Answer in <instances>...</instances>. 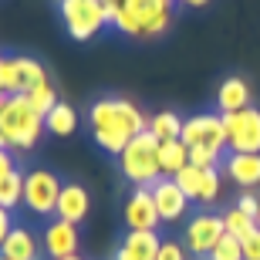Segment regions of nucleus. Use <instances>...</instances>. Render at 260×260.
Masks as SVG:
<instances>
[{
    "mask_svg": "<svg viewBox=\"0 0 260 260\" xmlns=\"http://www.w3.org/2000/svg\"><path fill=\"white\" fill-rule=\"evenodd\" d=\"M88 122H91L95 145L108 155H122V149L135 135L149 128V118L142 115V108L128 98H98L88 108Z\"/></svg>",
    "mask_w": 260,
    "mask_h": 260,
    "instance_id": "f257e3e1",
    "label": "nucleus"
},
{
    "mask_svg": "<svg viewBox=\"0 0 260 260\" xmlns=\"http://www.w3.org/2000/svg\"><path fill=\"white\" fill-rule=\"evenodd\" d=\"M44 128V115H38L27 105L24 95H7L4 108H0V142L10 152H30L41 142Z\"/></svg>",
    "mask_w": 260,
    "mask_h": 260,
    "instance_id": "f03ea898",
    "label": "nucleus"
},
{
    "mask_svg": "<svg viewBox=\"0 0 260 260\" xmlns=\"http://www.w3.org/2000/svg\"><path fill=\"white\" fill-rule=\"evenodd\" d=\"M118 169L132 186H152L162 179V169H159V142L155 135L145 128L132 139V142L122 149L118 155Z\"/></svg>",
    "mask_w": 260,
    "mask_h": 260,
    "instance_id": "7ed1b4c3",
    "label": "nucleus"
},
{
    "mask_svg": "<svg viewBox=\"0 0 260 260\" xmlns=\"http://www.w3.org/2000/svg\"><path fill=\"white\" fill-rule=\"evenodd\" d=\"M61 20L71 41H91L102 27H108L102 0H61Z\"/></svg>",
    "mask_w": 260,
    "mask_h": 260,
    "instance_id": "20e7f679",
    "label": "nucleus"
},
{
    "mask_svg": "<svg viewBox=\"0 0 260 260\" xmlns=\"http://www.w3.org/2000/svg\"><path fill=\"white\" fill-rule=\"evenodd\" d=\"M48 81V71L38 58L27 54H10L0 58V91L4 95H27L30 88H38Z\"/></svg>",
    "mask_w": 260,
    "mask_h": 260,
    "instance_id": "39448f33",
    "label": "nucleus"
},
{
    "mask_svg": "<svg viewBox=\"0 0 260 260\" xmlns=\"http://www.w3.org/2000/svg\"><path fill=\"white\" fill-rule=\"evenodd\" d=\"M186 149H206V152L223 155L226 149V128H223L220 112H196V115L183 118V135Z\"/></svg>",
    "mask_w": 260,
    "mask_h": 260,
    "instance_id": "423d86ee",
    "label": "nucleus"
},
{
    "mask_svg": "<svg viewBox=\"0 0 260 260\" xmlns=\"http://www.w3.org/2000/svg\"><path fill=\"white\" fill-rule=\"evenodd\" d=\"M61 186L64 183L51 169H30V173H24V206L34 216H54Z\"/></svg>",
    "mask_w": 260,
    "mask_h": 260,
    "instance_id": "0eeeda50",
    "label": "nucleus"
},
{
    "mask_svg": "<svg viewBox=\"0 0 260 260\" xmlns=\"http://www.w3.org/2000/svg\"><path fill=\"white\" fill-rule=\"evenodd\" d=\"M223 128H226V149L230 152H260V108L257 105L223 115Z\"/></svg>",
    "mask_w": 260,
    "mask_h": 260,
    "instance_id": "6e6552de",
    "label": "nucleus"
},
{
    "mask_svg": "<svg viewBox=\"0 0 260 260\" xmlns=\"http://www.w3.org/2000/svg\"><path fill=\"white\" fill-rule=\"evenodd\" d=\"M223 233H226L223 216L203 210V213H196V216H189V220H186L183 243H186V250H189V257H210L213 247L220 243Z\"/></svg>",
    "mask_w": 260,
    "mask_h": 260,
    "instance_id": "1a4fd4ad",
    "label": "nucleus"
},
{
    "mask_svg": "<svg viewBox=\"0 0 260 260\" xmlns=\"http://www.w3.org/2000/svg\"><path fill=\"white\" fill-rule=\"evenodd\" d=\"M176 186L189 196V203H200V206H210V203L220 200V186L223 176L220 169H196V166H186L179 176H173Z\"/></svg>",
    "mask_w": 260,
    "mask_h": 260,
    "instance_id": "9d476101",
    "label": "nucleus"
},
{
    "mask_svg": "<svg viewBox=\"0 0 260 260\" xmlns=\"http://www.w3.org/2000/svg\"><path fill=\"white\" fill-rule=\"evenodd\" d=\"M78 226L68 220H58V216H51L48 226H44V237H41V250L48 253L51 260H64V257H75L78 253Z\"/></svg>",
    "mask_w": 260,
    "mask_h": 260,
    "instance_id": "9b49d317",
    "label": "nucleus"
},
{
    "mask_svg": "<svg viewBox=\"0 0 260 260\" xmlns=\"http://www.w3.org/2000/svg\"><path fill=\"white\" fill-rule=\"evenodd\" d=\"M152 189V200H155V210H159V220L162 223H179L189 213V196L176 186V179H169V176H162L159 183L149 186Z\"/></svg>",
    "mask_w": 260,
    "mask_h": 260,
    "instance_id": "f8f14e48",
    "label": "nucleus"
},
{
    "mask_svg": "<svg viewBox=\"0 0 260 260\" xmlns=\"http://www.w3.org/2000/svg\"><path fill=\"white\" fill-rule=\"evenodd\" d=\"M125 4L135 14L139 27H142V38H159V34H166L169 24H173L169 0H125Z\"/></svg>",
    "mask_w": 260,
    "mask_h": 260,
    "instance_id": "ddd939ff",
    "label": "nucleus"
},
{
    "mask_svg": "<svg viewBox=\"0 0 260 260\" xmlns=\"http://www.w3.org/2000/svg\"><path fill=\"white\" fill-rule=\"evenodd\" d=\"M159 210H155L152 189L149 186H135L125 200V226L128 230H155L159 226Z\"/></svg>",
    "mask_w": 260,
    "mask_h": 260,
    "instance_id": "4468645a",
    "label": "nucleus"
},
{
    "mask_svg": "<svg viewBox=\"0 0 260 260\" xmlns=\"http://www.w3.org/2000/svg\"><path fill=\"white\" fill-rule=\"evenodd\" d=\"M88 213H91V196L81 183H64L61 186V196H58V206H54V216L68 223H85Z\"/></svg>",
    "mask_w": 260,
    "mask_h": 260,
    "instance_id": "2eb2a0df",
    "label": "nucleus"
},
{
    "mask_svg": "<svg viewBox=\"0 0 260 260\" xmlns=\"http://www.w3.org/2000/svg\"><path fill=\"white\" fill-rule=\"evenodd\" d=\"M223 173L230 176L240 189L260 186V152H230L223 159Z\"/></svg>",
    "mask_w": 260,
    "mask_h": 260,
    "instance_id": "dca6fc26",
    "label": "nucleus"
},
{
    "mask_svg": "<svg viewBox=\"0 0 260 260\" xmlns=\"http://www.w3.org/2000/svg\"><path fill=\"white\" fill-rule=\"evenodd\" d=\"M250 105H253L250 85L237 75L223 78L220 88H216V112L220 115H230V112H243V108H250Z\"/></svg>",
    "mask_w": 260,
    "mask_h": 260,
    "instance_id": "f3484780",
    "label": "nucleus"
},
{
    "mask_svg": "<svg viewBox=\"0 0 260 260\" xmlns=\"http://www.w3.org/2000/svg\"><path fill=\"white\" fill-rule=\"evenodd\" d=\"M162 237L155 230H128L122 247L115 250V260H155Z\"/></svg>",
    "mask_w": 260,
    "mask_h": 260,
    "instance_id": "a211bd4d",
    "label": "nucleus"
},
{
    "mask_svg": "<svg viewBox=\"0 0 260 260\" xmlns=\"http://www.w3.org/2000/svg\"><path fill=\"white\" fill-rule=\"evenodd\" d=\"M38 253H41L38 237H34L27 226H17V223H14V230L7 233V240L0 243V257L4 260H38Z\"/></svg>",
    "mask_w": 260,
    "mask_h": 260,
    "instance_id": "6ab92c4d",
    "label": "nucleus"
},
{
    "mask_svg": "<svg viewBox=\"0 0 260 260\" xmlns=\"http://www.w3.org/2000/svg\"><path fill=\"white\" fill-rule=\"evenodd\" d=\"M189 166V149H186L183 139H173V142H159V169L162 176H179Z\"/></svg>",
    "mask_w": 260,
    "mask_h": 260,
    "instance_id": "aec40b11",
    "label": "nucleus"
},
{
    "mask_svg": "<svg viewBox=\"0 0 260 260\" xmlns=\"http://www.w3.org/2000/svg\"><path fill=\"white\" fill-rule=\"evenodd\" d=\"M44 128H48L51 135H58V139L75 135V128H78V112L68 105V102H58V105L44 115Z\"/></svg>",
    "mask_w": 260,
    "mask_h": 260,
    "instance_id": "412c9836",
    "label": "nucleus"
},
{
    "mask_svg": "<svg viewBox=\"0 0 260 260\" xmlns=\"http://www.w3.org/2000/svg\"><path fill=\"white\" fill-rule=\"evenodd\" d=\"M149 132L155 135V142H173V139H179L183 135V118L176 115V112H155L152 118H149Z\"/></svg>",
    "mask_w": 260,
    "mask_h": 260,
    "instance_id": "4be33fe9",
    "label": "nucleus"
},
{
    "mask_svg": "<svg viewBox=\"0 0 260 260\" xmlns=\"http://www.w3.org/2000/svg\"><path fill=\"white\" fill-rule=\"evenodd\" d=\"M0 206L10 213L17 206H24V173L20 169H14V173H7L0 179Z\"/></svg>",
    "mask_w": 260,
    "mask_h": 260,
    "instance_id": "5701e85b",
    "label": "nucleus"
},
{
    "mask_svg": "<svg viewBox=\"0 0 260 260\" xmlns=\"http://www.w3.org/2000/svg\"><path fill=\"white\" fill-rule=\"evenodd\" d=\"M223 226H226V233H233L237 240H243V237H247V233H250L253 226H257V220H253L250 213H243L240 206L233 203L230 210L223 213Z\"/></svg>",
    "mask_w": 260,
    "mask_h": 260,
    "instance_id": "b1692460",
    "label": "nucleus"
},
{
    "mask_svg": "<svg viewBox=\"0 0 260 260\" xmlns=\"http://www.w3.org/2000/svg\"><path fill=\"white\" fill-rule=\"evenodd\" d=\"M27 105L34 108V112H38V115H48L51 108L58 105L61 98H58V91H54V85H51V81H44V85H38V88H30L27 95Z\"/></svg>",
    "mask_w": 260,
    "mask_h": 260,
    "instance_id": "393cba45",
    "label": "nucleus"
},
{
    "mask_svg": "<svg viewBox=\"0 0 260 260\" xmlns=\"http://www.w3.org/2000/svg\"><path fill=\"white\" fill-rule=\"evenodd\" d=\"M206 260H243V247H240V240H237L233 233H223L220 243L213 247V253H210Z\"/></svg>",
    "mask_w": 260,
    "mask_h": 260,
    "instance_id": "a878e982",
    "label": "nucleus"
},
{
    "mask_svg": "<svg viewBox=\"0 0 260 260\" xmlns=\"http://www.w3.org/2000/svg\"><path fill=\"white\" fill-rule=\"evenodd\" d=\"M155 260H189V250H186V243H179V240H162Z\"/></svg>",
    "mask_w": 260,
    "mask_h": 260,
    "instance_id": "bb28decb",
    "label": "nucleus"
},
{
    "mask_svg": "<svg viewBox=\"0 0 260 260\" xmlns=\"http://www.w3.org/2000/svg\"><path fill=\"white\" fill-rule=\"evenodd\" d=\"M220 159L223 155L206 152V149H189V166H196V169H220Z\"/></svg>",
    "mask_w": 260,
    "mask_h": 260,
    "instance_id": "cd10ccee",
    "label": "nucleus"
},
{
    "mask_svg": "<svg viewBox=\"0 0 260 260\" xmlns=\"http://www.w3.org/2000/svg\"><path fill=\"white\" fill-rule=\"evenodd\" d=\"M240 247H243V260H260V226H253V230L243 237Z\"/></svg>",
    "mask_w": 260,
    "mask_h": 260,
    "instance_id": "c85d7f7f",
    "label": "nucleus"
},
{
    "mask_svg": "<svg viewBox=\"0 0 260 260\" xmlns=\"http://www.w3.org/2000/svg\"><path fill=\"white\" fill-rule=\"evenodd\" d=\"M237 206H240L243 213H250L253 220L260 216V200H257V193H253V189H243V193L237 196Z\"/></svg>",
    "mask_w": 260,
    "mask_h": 260,
    "instance_id": "c756f323",
    "label": "nucleus"
},
{
    "mask_svg": "<svg viewBox=\"0 0 260 260\" xmlns=\"http://www.w3.org/2000/svg\"><path fill=\"white\" fill-rule=\"evenodd\" d=\"M17 169V162H14V155H10V149H0V179L7 173H14Z\"/></svg>",
    "mask_w": 260,
    "mask_h": 260,
    "instance_id": "7c9ffc66",
    "label": "nucleus"
},
{
    "mask_svg": "<svg viewBox=\"0 0 260 260\" xmlns=\"http://www.w3.org/2000/svg\"><path fill=\"white\" fill-rule=\"evenodd\" d=\"M14 230V220H10V210H4V206H0V243L7 240V233Z\"/></svg>",
    "mask_w": 260,
    "mask_h": 260,
    "instance_id": "2f4dec72",
    "label": "nucleus"
},
{
    "mask_svg": "<svg viewBox=\"0 0 260 260\" xmlns=\"http://www.w3.org/2000/svg\"><path fill=\"white\" fill-rule=\"evenodd\" d=\"M179 4H186V7H206L210 0H179Z\"/></svg>",
    "mask_w": 260,
    "mask_h": 260,
    "instance_id": "473e14b6",
    "label": "nucleus"
},
{
    "mask_svg": "<svg viewBox=\"0 0 260 260\" xmlns=\"http://www.w3.org/2000/svg\"><path fill=\"white\" fill-rule=\"evenodd\" d=\"M4 102H7V95H4V91H0V108H4Z\"/></svg>",
    "mask_w": 260,
    "mask_h": 260,
    "instance_id": "72a5a7b5",
    "label": "nucleus"
},
{
    "mask_svg": "<svg viewBox=\"0 0 260 260\" xmlns=\"http://www.w3.org/2000/svg\"><path fill=\"white\" fill-rule=\"evenodd\" d=\"M64 260H81V257H78V253H75V257H64Z\"/></svg>",
    "mask_w": 260,
    "mask_h": 260,
    "instance_id": "f704fd0d",
    "label": "nucleus"
},
{
    "mask_svg": "<svg viewBox=\"0 0 260 260\" xmlns=\"http://www.w3.org/2000/svg\"><path fill=\"white\" fill-rule=\"evenodd\" d=\"M257 226H260V216H257Z\"/></svg>",
    "mask_w": 260,
    "mask_h": 260,
    "instance_id": "c9c22d12",
    "label": "nucleus"
},
{
    "mask_svg": "<svg viewBox=\"0 0 260 260\" xmlns=\"http://www.w3.org/2000/svg\"><path fill=\"white\" fill-rule=\"evenodd\" d=\"M0 149H4V142H0Z\"/></svg>",
    "mask_w": 260,
    "mask_h": 260,
    "instance_id": "e433bc0d",
    "label": "nucleus"
},
{
    "mask_svg": "<svg viewBox=\"0 0 260 260\" xmlns=\"http://www.w3.org/2000/svg\"><path fill=\"white\" fill-rule=\"evenodd\" d=\"M169 4H173V0H169Z\"/></svg>",
    "mask_w": 260,
    "mask_h": 260,
    "instance_id": "4c0bfd02",
    "label": "nucleus"
},
{
    "mask_svg": "<svg viewBox=\"0 0 260 260\" xmlns=\"http://www.w3.org/2000/svg\"><path fill=\"white\" fill-rule=\"evenodd\" d=\"M0 58H4V54H0Z\"/></svg>",
    "mask_w": 260,
    "mask_h": 260,
    "instance_id": "58836bf2",
    "label": "nucleus"
},
{
    "mask_svg": "<svg viewBox=\"0 0 260 260\" xmlns=\"http://www.w3.org/2000/svg\"><path fill=\"white\" fill-rule=\"evenodd\" d=\"M0 260H4V257H0Z\"/></svg>",
    "mask_w": 260,
    "mask_h": 260,
    "instance_id": "ea45409f",
    "label": "nucleus"
}]
</instances>
